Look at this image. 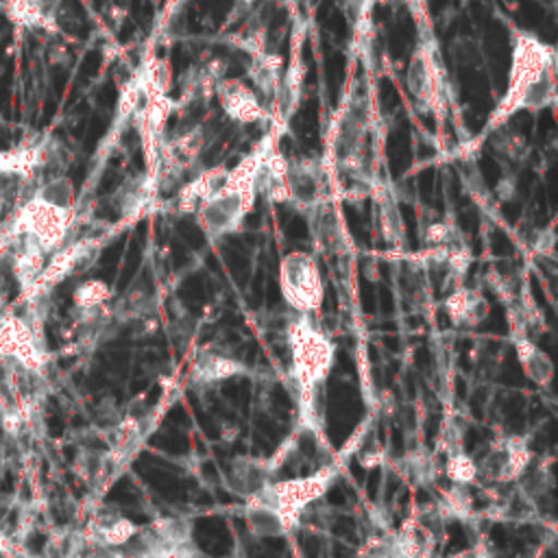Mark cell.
Masks as SVG:
<instances>
[{
	"instance_id": "6da1fadb",
	"label": "cell",
	"mask_w": 558,
	"mask_h": 558,
	"mask_svg": "<svg viewBox=\"0 0 558 558\" xmlns=\"http://www.w3.org/2000/svg\"><path fill=\"white\" fill-rule=\"evenodd\" d=\"M286 347L296 392V429L316 438L323 429V392L336 364V344L312 314H292L286 323Z\"/></svg>"
},
{
	"instance_id": "7a4b0ae2",
	"label": "cell",
	"mask_w": 558,
	"mask_h": 558,
	"mask_svg": "<svg viewBox=\"0 0 558 558\" xmlns=\"http://www.w3.org/2000/svg\"><path fill=\"white\" fill-rule=\"evenodd\" d=\"M556 102V50L534 33L517 31L508 87L493 109L484 133L506 124L519 111H541Z\"/></svg>"
},
{
	"instance_id": "3957f363",
	"label": "cell",
	"mask_w": 558,
	"mask_h": 558,
	"mask_svg": "<svg viewBox=\"0 0 558 558\" xmlns=\"http://www.w3.org/2000/svg\"><path fill=\"white\" fill-rule=\"evenodd\" d=\"M259 155L262 150L257 146L233 168H227L225 181L196 205V222L209 242L238 233L246 216L253 211L257 201L255 179Z\"/></svg>"
},
{
	"instance_id": "277c9868",
	"label": "cell",
	"mask_w": 558,
	"mask_h": 558,
	"mask_svg": "<svg viewBox=\"0 0 558 558\" xmlns=\"http://www.w3.org/2000/svg\"><path fill=\"white\" fill-rule=\"evenodd\" d=\"M340 460L333 456L329 462L320 464L318 469H314L307 475H299V477H286V480H270L259 493H255L253 497H257L259 501H264L266 506H270L277 517L281 519L286 534L292 532L303 514H307V510L331 488L333 480L340 473Z\"/></svg>"
},
{
	"instance_id": "5b68a950",
	"label": "cell",
	"mask_w": 558,
	"mask_h": 558,
	"mask_svg": "<svg viewBox=\"0 0 558 558\" xmlns=\"http://www.w3.org/2000/svg\"><path fill=\"white\" fill-rule=\"evenodd\" d=\"M74 214L76 209L59 207L33 192L17 209L7 233L9 238H28L39 244L46 255H52L65 244L74 225Z\"/></svg>"
},
{
	"instance_id": "8992f818",
	"label": "cell",
	"mask_w": 558,
	"mask_h": 558,
	"mask_svg": "<svg viewBox=\"0 0 558 558\" xmlns=\"http://www.w3.org/2000/svg\"><path fill=\"white\" fill-rule=\"evenodd\" d=\"M279 292L294 314H316L325 301L318 259L310 251H290L279 262Z\"/></svg>"
},
{
	"instance_id": "52a82bcc",
	"label": "cell",
	"mask_w": 558,
	"mask_h": 558,
	"mask_svg": "<svg viewBox=\"0 0 558 558\" xmlns=\"http://www.w3.org/2000/svg\"><path fill=\"white\" fill-rule=\"evenodd\" d=\"M120 549L131 558H198L192 525L181 517H157L140 525L133 538Z\"/></svg>"
},
{
	"instance_id": "ba28073f",
	"label": "cell",
	"mask_w": 558,
	"mask_h": 558,
	"mask_svg": "<svg viewBox=\"0 0 558 558\" xmlns=\"http://www.w3.org/2000/svg\"><path fill=\"white\" fill-rule=\"evenodd\" d=\"M286 203L310 216L331 201L329 166L318 157H296L286 161Z\"/></svg>"
},
{
	"instance_id": "9c48e42d",
	"label": "cell",
	"mask_w": 558,
	"mask_h": 558,
	"mask_svg": "<svg viewBox=\"0 0 558 558\" xmlns=\"http://www.w3.org/2000/svg\"><path fill=\"white\" fill-rule=\"evenodd\" d=\"M534 453L521 434H506L495 438L488 449L475 460L477 480L488 484H512L523 480L530 471Z\"/></svg>"
},
{
	"instance_id": "30bf717a",
	"label": "cell",
	"mask_w": 558,
	"mask_h": 558,
	"mask_svg": "<svg viewBox=\"0 0 558 558\" xmlns=\"http://www.w3.org/2000/svg\"><path fill=\"white\" fill-rule=\"evenodd\" d=\"M0 357H7L33 375H41L48 364V351L41 333L22 316L0 320Z\"/></svg>"
},
{
	"instance_id": "8fae6325",
	"label": "cell",
	"mask_w": 558,
	"mask_h": 558,
	"mask_svg": "<svg viewBox=\"0 0 558 558\" xmlns=\"http://www.w3.org/2000/svg\"><path fill=\"white\" fill-rule=\"evenodd\" d=\"M405 85L416 107L423 111H434L440 105L442 94V72L436 52L429 44L418 46L405 70Z\"/></svg>"
},
{
	"instance_id": "7c38bea8",
	"label": "cell",
	"mask_w": 558,
	"mask_h": 558,
	"mask_svg": "<svg viewBox=\"0 0 558 558\" xmlns=\"http://www.w3.org/2000/svg\"><path fill=\"white\" fill-rule=\"evenodd\" d=\"M248 366L220 344H205L196 351L192 366H190V379L198 386H214L240 375H246Z\"/></svg>"
},
{
	"instance_id": "4fadbf2b",
	"label": "cell",
	"mask_w": 558,
	"mask_h": 558,
	"mask_svg": "<svg viewBox=\"0 0 558 558\" xmlns=\"http://www.w3.org/2000/svg\"><path fill=\"white\" fill-rule=\"evenodd\" d=\"M214 94H216L225 116L229 120H233V122L253 124V122H262L264 116H266L259 96L242 78H227V76H222L216 83Z\"/></svg>"
},
{
	"instance_id": "5bb4252c",
	"label": "cell",
	"mask_w": 558,
	"mask_h": 558,
	"mask_svg": "<svg viewBox=\"0 0 558 558\" xmlns=\"http://www.w3.org/2000/svg\"><path fill=\"white\" fill-rule=\"evenodd\" d=\"M510 336L517 362L523 368L525 377L536 386H547L554 379V362L549 353L541 349L538 342L530 338L527 329L517 320H510Z\"/></svg>"
},
{
	"instance_id": "9a60e30c",
	"label": "cell",
	"mask_w": 558,
	"mask_h": 558,
	"mask_svg": "<svg viewBox=\"0 0 558 558\" xmlns=\"http://www.w3.org/2000/svg\"><path fill=\"white\" fill-rule=\"evenodd\" d=\"M137 523L124 517L122 512L116 510H100L96 512L85 530V541L92 547H102V549H118L124 547L133 534L137 532Z\"/></svg>"
},
{
	"instance_id": "2e32d148",
	"label": "cell",
	"mask_w": 558,
	"mask_h": 558,
	"mask_svg": "<svg viewBox=\"0 0 558 558\" xmlns=\"http://www.w3.org/2000/svg\"><path fill=\"white\" fill-rule=\"evenodd\" d=\"M442 310L453 327H477L490 314L486 296L477 288L466 286L451 288L442 301Z\"/></svg>"
},
{
	"instance_id": "e0dca14e",
	"label": "cell",
	"mask_w": 558,
	"mask_h": 558,
	"mask_svg": "<svg viewBox=\"0 0 558 558\" xmlns=\"http://www.w3.org/2000/svg\"><path fill=\"white\" fill-rule=\"evenodd\" d=\"M159 190V183L153 172H140L129 177L113 194V205L118 214L126 220H135L142 216L148 205L155 201Z\"/></svg>"
},
{
	"instance_id": "ac0fdd59",
	"label": "cell",
	"mask_w": 558,
	"mask_h": 558,
	"mask_svg": "<svg viewBox=\"0 0 558 558\" xmlns=\"http://www.w3.org/2000/svg\"><path fill=\"white\" fill-rule=\"evenodd\" d=\"M272 480L266 458H251V456H240L229 464L227 482L229 486L242 497L248 499L255 493H259L268 482Z\"/></svg>"
},
{
	"instance_id": "d6986e66",
	"label": "cell",
	"mask_w": 558,
	"mask_h": 558,
	"mask_svg": "<svg viewBox=\"0 0 558 558\" xmlns=\"http://www.w3.org/2000/svg\"><path fill=\"white\" fill-rule=\"evenodd\" d=\"M17 240H20V246L13 255V275L24 290H31L35 286V281L39 279L48 255L33 240L22 238V235Z\"/></svg>"
},
{
	"instance_id": "ffe728a7",
	"label": "cell",
	"mask_w": 558,
	"mask_h": 558,
	"mask_svg": "<svg viewBox=\"0 0 558 558\" xmlns=\"http://www.w3.org/2000/svg\"><path fill=\"white\" fill-rule=\"evenodd\" d=\"M244 521L248 532L255 534L257 538H272L286 534V527L277 512L257 497L244 499Z\"/></svg>"
},
{
	"instance_id": "44dd1931",
	"label": "cell",
	"mask_w": 558,
	"mask_h": 558,
	"mask_svg": "<svg viewBox=\"0 0 558 558\" xmlns=\"http://www.w3.org/2000/svg\"><path fill=\"white\" fill-rule=\"evenodd\" d=\"M281 59L272 52H259L253 57L248 76L253 81L255 94L264 96V98H272L277 92V85L281 81Z\"/></svg>"
},
{
	"instance_id": "7402d4cb",
	"label": "cell",
	"mask_w": 558,
	"mask_h": 558,
	"mask_svg": "<svg viewBox=\"0 0 558 558\" xmlns=\"http://www.w3.org/2000/svg\"><path fill=\"white\" fill-rule=\"evenodd\" d=\"M109 299H111V288L100 279H85L72 292V303L78 312L102 310L107 307Z\"/></svg>"
},
{
	"instance_id": "603a6c76",
	"label": "cell",
	"mask_w": 558,
	"mask_h": 558,
	"mask_svg": "<svg viewBox=\"0 0 558 558\" xmlns=\"http://www.w3.org/2000/svg\"><path fill=\"white\" fill-rule=\"evenodd\" d=\"M440 514H447L451 519H466L473 512V495L471 486L451 484V488L442 495V501L438 506Z\"/></svg>"
},
{
	"instance_id": "cb8c5ba5",
	"label": "cell",
	"mask_w": 558,
	"mask_h": 558,
	"mask_svg": "<svg viewBox=\"0 0 558 558\" xmlns=\"http://www.w3.org/2000/svg\"><path fill=\"white\" fill-rule=\"evenodd\" d=\"M445 475L449 477L451 484L471 486V484L477 482V466H475V460H473L464 449L453 451V453H447Z\"/></svg>"
},
{
	"instance_id": "d4e9b609",
	"label": "cell",
	"mask_w": 558,
	"mask_h": 558,
	"mask_svg": "<svg viewBox=\"0 0 558 558\" xmlns=\"http://www.w3.org/2000/svg\"><path fill=\"white\" fill-rule=\"evenodd\" d=\"M379 222H381V233L390 244H401L405 238V229H403V218L397 209V203L384 194L379 198Z\"/></svg>"
},
{
	"instance_id": "484cf974",
	"label": "cell",
	"mask_w": 558,
	"mask_h": 558,
	"mask_svg": "<svg viewBox=\"0 0 558 558\" xmlns=\"http://www.w3.org/2000/svg\"><path fill=\"white\" fill-rule=\"evenodd\" d=\"M490 135H493V140H490L493 146H495L501 155H508L510 159H519V157L523 155V150H525V137H523L521 133H514V131H510L506 124H501V126L493 129Z\"/></svg>"
},
{
	"instance_id": "4316f807",
	"label": "cell",
	"mask_w": 558,
	"mask_h": 558,
	"mask_svg": "<svg viewBox=\"0 0 558 558\" xmlns=\"http://www.w3.org/2000/svg\"><path fill=\"white\" fill-rule=\"evenodd\" d=\"M447 558H495V556L486 543H473L469 547H462V549L449 554Z\"/></svg>"
},
{
	"instance_id": "83f0119b",
	"label": "cell",
	"mask_w": 558,
	"mask_h": 558,
	"mask_svg": "<svg viewBox=\"0 0 558 558\" xmlns=\"http://www.w3.org/2000/svg\"><path fill=\"white\" fill-rule=\"evenodd\" d=\"M554 227L549 225L543 233H538V238H536V251H538V255H545V257H554Z\"/></svg>"
},
{
	"instance_id": "f1b7e54d",
	"label": "cell",
	"mask_w": 558,
	"mask_h": 558,
	"mask_svg": "<svg viewBox=\"0 0 558 558\" xmlns=\"http://www.w3.org/2000/svg\"><path fill=\"white\" fill-rule=\"evenodd\" d=\"M4 547H7V536H4V532H0V554L4 551Z\"/></svg>"
},
{
	"instance_id": "f546056e",
	"label": "cell",
	"mask_w": 558,
	"mask_h": 558,
	"mask_svg": "<svg viewBox=\"0 0 558 558\" xmlns=\"http://www.w3.org/2000/svg\"><path fill=\"white\" fill-rule=\"evenodd\" d=\"M2 205H4V190H2V183H0V216H2Z\"/></svg>"
},
{
	"instance_id": "4dcf8cb0",
	"label": "cell",
	"mask_w": 558,
	"mask_h": 558,
	"mask_svg": "<svg viewBox=\"0 0 558 558\" xmlns=\"http://www.w3.org/2000/svg\"><path fill=\"white\" fill-rule=\"evenodd\" d=\"M238 2H244V4H246V7H248V4H253V2H255V0H238Z\"/></svg>"
},
{
	"instance_id": "1f68e13d",
	"label": "cell",
	"mask_w": 558,
	"mask_h": 558,
	"mask_svg": "<svg viewBox=\"0 0 558 558\" xmlns=\"http://www.w3.org/2000/svg\"><path fill=\"white\" fill-rule=\"evenodd\" d=\"M150 2H157V0H150Z\"/></svg>"
}]
</instances>
